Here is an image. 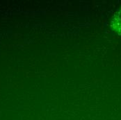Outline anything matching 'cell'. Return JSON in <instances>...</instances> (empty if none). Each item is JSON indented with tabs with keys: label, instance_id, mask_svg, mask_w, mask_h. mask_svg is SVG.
Listing matches in <instances>:
<instances>
[{
	"label": "cell",
	"instance_id": "obj_1",
	"mask_svg": "<svg viewBox=\"0 0 121 120\" xmlns=\"http://www.w3.org/2000/svg\"><path fill=\"white\" fill-rule=\"evenodd\" d=\"M111 26L115 31L121 33V8L113 17Z\"/></svg>",
	"mask_w": 121,
	"mask_h": 120
}]
</instances>
